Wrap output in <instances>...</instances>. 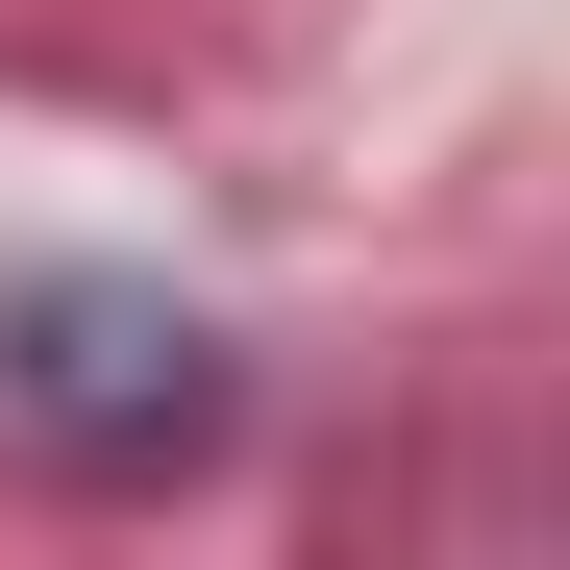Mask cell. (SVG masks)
I'll return each instance as SVG.
<instances>
[{"instance_id": "6da1fadb", "label": "cell", "mask_w": 570, "mask_h": 570, "mask_svg": "<svg viewBox=\"0 0 570 570\" xmlns=\"http://www.w3.org/2000/svg\"><path fill=\"white\" fill-rule=\"evenodd\" d=\"M0 422L149 471V446L224 422V323H199V298H125V273H26V298H0Z\"/></svg>"}]
</instances>
